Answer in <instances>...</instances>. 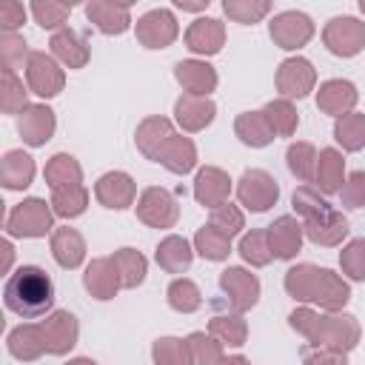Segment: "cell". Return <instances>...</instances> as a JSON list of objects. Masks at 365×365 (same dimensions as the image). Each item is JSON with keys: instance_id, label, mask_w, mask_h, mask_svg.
I'll return each mask as SVG.
<instances>
[{"instance_id": "6da1fadb", "label": "cell", "mask_w": 365, "mask_h": 365, "mask_svg": "<svg viewBox=\"0 0 365 365\" xmlns=\"http://www.w3.org/2000/svg\"><path fill=\"white\" fill-rule=\"evenodd\" d=\"M291 205L302 217V231L314 245H325V248L339 245L351 231L345 214L328 205L317 188H308V185L297 188L291 197Z\"/></svg>"}, {"instance_id": "7a4b0ae2", "label": "cell", "mask_w": 365, "mask_h": 365, "mask_svg": "<svg viewBox=\"0 0 365 365\" xmlns=\"http://www.w3.org/2000/svg\"><path fill=\"white\" fill-rule=\"evenodd\" d=\"M6 308L20 314L23 319L43 317L54 305V282L40 265H20L3 288Z\"/></svg>"}, {"instance_id": "3957f363", "label": "cell", "mask_w": 365, "mask_h": 365, "mask_svg": "<svg viewBox=\"0 0 365 365\" xmlns=\"http://www.w3.org/2000/svg\"><path fill=\"white\" fill-rule=\"evenodd\" d=\"M308 342L314 348L348 354L359 342V322L351 314H319L311 334H308Z\"/></svg>"}, {"instance_id": "277c9868", "label": "cell", "mask_w": 365, "mask_h": 365, "mask_svg": "<svg viewBox=\"0 0 365 365\" xmlns=\"http://www.w3.org/2000/svg\"><path fill=\"white\" fill-rule=\"evenodd\" d=\"M51 202L40 197H29L20 205H14L6 217V231L11 237H46L54 228V211Z\"/></svg>"}, {"instance_id": "5b68a950", "label": "cell", "mask_w": 365, "mask_h": 365, "mask_svg": "<svg viewBox=\"0 0 365 365\" xmlns=\"http://www.w3.org/2000/svg\"><path fill=\"white\" fill-rule=\"evenodd\" d=\"M322 43L336 57H354L365 48V23L356 17H331L322 29Z\"/></svg>"}, {"instance_id": "8992f818", "label": "cell", "mask_w": 365, "mask_h": 365, "mask_svg": "<svg viewBox=\"0 0 365 365\" xmlns=\"http://www.w3.org/2000/svg\"><path fill=\"white\" fill-rule=\"evenodd\" d=\"M237 197H240V202H242L248 211L262 214V211H268L271 205H277V200H279V185H277V180H274L268 171H262V168H248V171H242V177H240V182H237Z\"/></svg>"}, {"instance_id": "52a82bcc", "label": "cell", "mask_w": 365, "mask_h": 365, "mask_svg": "<svg viewBox=\"0 0 365 365\" xmlns=\"http://www.w3.org/2000/svg\"><path fill=\"white\" fill-rule=\"evenodd\" d=\"M137 217L151 228H174L180 217V205L168 188L148 185L137 200Z\"/></svg>"}, {"instance_id": "ba28073f", "label": "cell", "mask_w": 365, "mask_h": 365, "mask_svg": "<svg viewBox=\"0 0 365 365\" xmlns=\"http://www.w3.org/2000/svg\"><path fill=\"white\" fill-rule=\"evenodd\" d=\"M26 83L37 97H57L66 86V74L51 54L31 51L26 63Z\"/></svg>"}, {"instance_id": "9c48e42d", "label": "cell", "mask_w": 365, "mask_h": 365, "mask_svg": "<svg viewBox=\"0 0 365 365\" xmlns=\"http://www.w3.org/2000/svg\"><path fill=\"white\" fill-rule=\"evenodd\" d=\"M314 86H317V71H314L311 60L288 57V60L279 63V68H277V91L282 94V100H291V97L302 100V97H308L314 91Z\"/></svg>"}, {"instance_id": "30bf717a", "label": "cell", "mask_w": 365, "mask_h": 365, "mask_svg": "<svg viewBox=\"0 0 365 365\" xmlns=\"http://www.w3.org/2000/svg\"><path fill=\"white\" fill-rule=\"evenodd\" d=\"M220 288L234 314H242L259 302V279L245 268H225L220 274Z\"/></svg>"}, {"instance_id": "8fae6325", "label": "cell", "mask_w": 365, "mask_h": 365, "mask_svg": "<svg viewBox=\"0 0 365 365\" xmlns=\"http://www.w3.org/2000/svg\"><path fill=\"white\" fill-rule=\"evenodd\" d=\"M43 342H46V354H54V356H63L68 354L74 345H77V336H80V325H77V317L71 311H51L43 322Z\"/></svg>"}, {"instance_id": "7c38bea8", "label": "cell", "mask_w": 365, "mask_h": 365, "mask_svg": "<svg viewBox=\"0 0 365 365\" xmlns=\"http://www.w3.org/2000/svg\"><path fill=\"white\" fill-rule=\"evenodd\" d=\"M268 31H271V40H274L279 48L294 51V48L305 46V43L314 37V23H311V17L302 14V11H279V14L271 20Z\"/></svg>"}, {"instance_id": "4fadbf2b", "label": "cell", "mask_w": 365, "mask_h": 365, "mask_svg": "<svg viewBox=\"0 0 365 365\" xmlns=\"http://www.w3.org/2000/svg\"><path fill=\"white\" fill-rule=\"evenodd\" d=\"M180 26L168 9H151L137 20V40L145 48H165L177 40Z\"/></svg>"}, {"instance_id": "5bb4252c", "label": "cell", "mask_w": 365, "mask_h": 365, "mask_svg": "<svg viewBox=\"0 0 365 365\" xmlns=\"http://www.w3.org/2000/svg\"><path fill=\"white\" fill-rule=\"evenodd\" d=\"M265 234H268V245H271L274 259H294L302 248L305 231H302V222H297V217L282 214L265 228Z\"/></svg>"}, {"instance_id": "9a60e30c", "label": "cell", "mask_w": 365, "mask_h": 365, "mask_svg": "<svg viewBox=\"0 0 365 365\" xmlns=\"http://www.w3.org/2000/svg\"><path fill=\"white\" fill-rule=\"evenodd\" d=\"M94 197H97L100 205L114 208V211H123V208L134 205L137 185H134V180H131L125 171H108V174H103V177L97 180Z\"/></svg>"}, {"instance_id": "2e32d148", "label": "cell", "mask_w": 365, "mask_h": 365, "mask_svg": "<svg viewBox=\"0 0 365 365\" xmlns=\"http://www.w3.org/2000/svg\"><path fill=\"white\" fill-rule=\"evenodd\" d=\"M231 194V177L217 168V165H205L197 171L194 177V200L205 208H220L228 202Z\"/></svg>"}, {"instance_id": "e0dca14e", "label": "cell", "mask_w": 365, "mask_h": 365, "mask_svg": "<svg viewBox=\"0 0 365 365\" xmlns=\"http://www.w3.org/2000/svg\"><path fill=\"white\" fill-rule=\"evenodd\" d=\"M83 285L94 299H114L117 291L123 288L120 282V271L114 265V257H97L88 262L86 274H83Z\"/></svg>"}, {"instance_id": "ac0fdd59", "label": "cell", "mask_w": 365, "mask_h": 365, "mask_svg": "<svg viewBox=\"0 0 365 365\" xmlns=\"http://www.w3.org/2000/svg\"><path fill=\"white\" fill-rule=\"evenodd\" d=\"M356 100H359V94H356V86L351 80H325L317 91V108L322 114H331V117L351 114Z\"/></svg>"}, {"instance_id": "d6986e66", "label": "cell", "mask_w": 365, "mask_h": 365, "mask_svg": "<svg viewBox=\"0 0 365 365\" xmlns=\"http://www.w3.org/2000/svg\"><path fill=\"white\" fill-rule=\"evenodd\" d=\"M217 106L211 97H197V94H182L174 103V120L180 123L182 131H202L205 125L214 123Z\"/></svg>"}, {"instance_id": "ffe728a7", "label": "cell", "mask_w": 365, "mask_h": 365, "mask_svg": "<svg viewBox=\"0 0 365 365\" xmlns=\"http://www.w3.org/2000/svg\"><path fill=\"white\" fill-rule=\"evenodd\" d=\"M54 125H57V120H54V111L48 106H29L17 117V131H20L23 143L26 145H34V148L37 145H46L51 140Z\"/></svg>"}, {"instance_id": "44dd1931", "label": "cell", "mask_w": 365, "mask_h": 365, "mask_svg": "<svg viewBox=\"0 0 365 365\" xmlns=\"http://www.w3.org/2000/svg\"><path fill=\"white\" fill-rule=\"evenodd\" d=\"M185 46L194 54H217L225 46V26L217 17H200L185 31Z\"/></svg>"}, {"instance_id": "7402d4cb", "label": "cell", "mask_w": 365, "mask_h": 365, "mask_svg": "<svg viewBox=\"0 0 365 365\" xmlns=\"http://www.w3.org/2000/svg\"><path fill=\"white\" fill-rule=\"evenodd\" d=\"M174 77L185 88V94L208 97L217 88V71L205 60H180L174 66Z\"/></svg>"}, {"instance_id": "603a6c76", "label": "cell", "mask_w": 365, "mask_h": 365, "mask_svg": "<svg viewBox=\"0 0 365 365\" xmlns=\"http://www.w3.org/2000/svg\"><path fill=\"white\" fill-rule=\"evenodd\" d=\"M86 17L103 31V34H123L131 26V9L128 3H111V0H91L86 6Z\"/></svg>"}, {"instance_id": "cb8c5ba5", "label": "cell", "mask_w": 365, "mask_h": 365, "mask_svg": "<svg viewBox=\"0 0 365 365\" xmlns=\"http://www.w3.org/2000/svg\"><path fill=\"white\" fill-rule=\"evenodd\" d=\"M48 46H51V57L60 60V63L68 66V68H83V66L88 63V57H91L86 37H83L80 31H74V29H60V31H54L51 40H48Z\"/></svg>"}, {"instance_id": "d4e9b609", "label": "cell", "mask_w": 365, "mask_h": 365, "mask_svg": "<svg viewBox=\"0 0 365 365\" xmlns=\"http://www.w3.org/2000/svg\"><path fill=\"white\" fill-rule=\"evenodd\" d=\"M171 137H174V125H171V120H165V117H145V120L137 125L134 143H137V148H140L143 157H148V160L157 163L160 148H163Z\"/></svg>"}, {"instance_id": "484cf974", "label": "cell", "mask_w": 365, "mask_h": 365, "mask_svg": "<svg viewBox=\"0 0 365 365\" xmlns=\"http://www.w3.org/2000/svg\"><path fill=\"white\" fill-rule=\"evenodd\" d=\"M9 354L20 362H34L46 354V342H43V328L40 325H17L9 331Z\"/></svg>"}, {"instance_id": "4316f807", "label": "cell", "mask_w": 365, "mask_h": 365, "mask_svg": "<svg viewBox=\"0 0 365 365\" xmlns=\"http://www.w3.org/2000/svg\"><path fill=\"white\" fill-rule=\"evenodd\" d=\"M157 163L163 168H168L171 174H188L194 165H197V148L188 137L182 134H174L157 154Z\"/></svg>"}, {"instance_id": "83f0119b", "label": "cell", "mask_w": 365, "mask_h": 365, "mask_svg": "<svg viewBox=\"0 0 365 365\" xmlns=\"http://www.w3.org/2000/svg\"><path fill=\"white\" fill-rule=\"evenodd\" d=\"M0 180H3V185H6L9 191H23V188H29L31 180H34V160H31L26 151H20V148L6 151V157H3V163H0Z\"/></svg>"}, {"instance_id": "f1b7e54d", "label": "cell", "mask_w": 365, "mask_h": 365, "mask_svg": "<svg viewBox=\"0 0 365 365\" xmlns=\"http://www.w3.org/2000/svg\"><path fill=\"white\" fill-rule=\"evenodd\" d=\"M348 299H351V288H348V282H345L339 274L322 268V271H319L317 291H314V302H317L319 308H325L328 314H336V311L345 308Z\"/></svg>"}, {"instance_id": "f546056e", "label": "cell", "mask_w": 365, "mask_h": 365, "mask_svg": "<svg viewBox=\"0 0 365 365\" xmlns=\"http://www.w3.org/2000/svg\"><path fill=\"white\" fill-rule=\"evenodd\" d=\"M157 265L168 274H182L188 271L191 259H194V248L185 237H177V234H168L160 245H157Z\"/></svg>"}, {"instance_id": "4dcf8cb0", "label": "cell", "mask_w": 365, "mask_h": 365, "mask_svg": "<svg viewBox=\"0 0 365 365\" xmlns=\"http://www.w3.org/2000/svg\"><path fill=\"white\" fill-rule=\"evenodd\" d=\"M314 182L322 194H336L345 182V160L336 148H322L317 157V174Z\"/></svg>"}, {"instance_id": "1f68e13d", "label": "cell", "mask_w": 365, "mask_h": 365, "mask_svg": "<svg viewBox=\"0 0 365 365\" xmlns=\"http://www.w3.org/2000/svg\"><path fill=\"white\" fill-rule=\"evenodd\" d=\"M51 254L60 268H77L86 259V242L74 228H54L51 231Z\"/></svg>"}, {"instance_id": "d6a6232c", "label": "cell", "mask_w": 365, "mask_h": 365, "mask_svg": "<svg viewBox=\"0 0 365 365\" xmlns=\"http://www.w3.org/2000/svg\"><path fill=\"white\" fill-rule=\"evenodd\" d=\"M234 134H237L245 145H251V148H265V145L274 143V137H277L262 111H242V114L234 120Z\"/></svg>"}, {"instance_id": "836d02e7", "label": "cell", "mask_w": 365, "mask_h": 365, "mask_svg": "<svg viewBox=\"0 0 365 365\" xmlns=\"http://www.w3.org/2000/svg\"><path fill=\"white\" fill-rule=\"evenodd\" d=\"M46 182L51 191H60V188H68V185H83V168L80 163L71 157V154H54L48 163H46Z\"/></svg>"}, {"instance_id": "e575fe53", "label": "cell", "mask_w": 365, "mask_h": 365, "mask_svg": "<svg viewBox=\"0 0 365 365\" xmlns=\"http://www.w3.org/2000/svg\"><path fill=\"white\" fill-rule=\"evenodd\" d=\"M319 265H311V262H299L294 268L285 271V291L288 297L299 299V302H314V291H317V282H319Z\"/></svg>"}, {"instance_id": "d590c367", "label": "cell", "mask_w": 365, "mask_h": 365, "mask_svg": "<svg viewBox=\"0 0 365 365\" xmlns=\"http://www.w3.org/2000/svg\"><path fill=\"white\" fill-rule=\"evenodd\" d=\"M114 257V265L120 271V282L123 288H137L145 282V274H148V262L145 257L137 251V248H120L111 254Z\"/></svg>"}, {"instance_id": "8d00e7d4", "label": "cell", "mask_w": 365, "mask_h": 365, "mask_svg": "<svg viewBox=\"0 0 365 365\" xmlns=\"http://www.w3.org/2000/svg\"><path fill=\"white\" fill-rule=\"evenodd\" d=\"M208 334L214 339H220L222 345H237L240 348L248 339V325H245L242 314H217L208 322Z\"/></svg>"}, {"instance_id": "74e56055", "label": "cell", "mask_w": 365, "mask_h": 365, "mask_svg": "<svg viewBox=\"0 0 365 365\" xmlns=\"http://www.w3.org/2000/svg\"><path fill=\"white\" fill-rule=\"evenodd\" d=\"M334 137H336V143H339L345 151H359V148H365V114L351 111V114L336 117V123H334Z\"/></svg>"}, {"instance_id": "f35d334b", "label": "cell", "mask_w": 365, "mask_h": 365, "mask_svg": "<svg viewBox=\"0 0 365 365\" xmlns=\"http://www.w3.org/2000/svg\"><path fill=\"white\" fill-rule=\"evenodd\" d=\"M29 91L23 88V80L11 71V68H3L0 74V108L3 114H23L29 108Z\"/></svg>"}, {"instance_id": "ab89813d", "label": "cell", "mask_w": 365, "mask_h": 365, "mask_svg": "<svg viewBox=\"0 0 365 365\" xmlns=\"http://www.w3.org/2000/svg\"><path fill=\"white\" fill-rule=\"evenodd\" d=\"M88 205V191L86 185H68V188H60V191H51V211L57 217H66V220H74L86 211Z\"/></svg>"}, {"instance_id": "60d3db41", "label": "cell", "mask_w": 365, "mask_h": 365, "mask_svg": "<svg viewBox=\"0 0 365 365\" xmlns=\"http://www.w3.org/2000/svg\"><path fill=\"white\" fill-rule=\"evenodd\" d=\"M262 114H265V120H268V125L274 128L277 137H291L299 125V114L291 106V100H271L262 108Z\"/></svg>"}, {"instance_id": "b9f144b4", "label": "cell", "mask_w": 365, "mask_h": 365, "mask_svg": "<svg viewBox=\"0 0 365 365\" xmlns=\"http://www.w3.org/2000/svg\"><path fill=\"white\" fill-rule=\"evenodd\" d=\"M317 148L311 143H291L288 151H285V160H288V168L297 180L302 182H311L314 174H317Z\"/></svg>"}, {"instance_id": "7bdbcfd3", "label": "cell", "mask_w": 365, "mask_h": 365, "mask_svg": "<svg viewBox=\"0 0 365 365\" xmlns=\"http://www.w3.org/2000/svg\"><path fill=\"white\" fill-rule=\"evenodd\" d=\"M188 351H191V365H220L225 356H222V342L214 339L211 334L205 331H194L188 334Z\"/></svg>"}, {"instance_id": "ee69618b", "label": "cell", "mask_w": 365, "mask_h": 365, "mask_svg": "<svg viewBox=\"0 0 365 365\" xmlns=\"http://www.w3.org/2000/svg\"><path fill=\"white\" fill-rule=\"evenodd\" d=\"M165 297H168V305H171L174 311H180V314H191V311H197V308L202 305V294H200L197 282H191V279H185V277L171 279Z\"/></svg>"}, {"instance_id": "f6af8a7d", "label": "cell", "mask_w": 365, "mask_h": 365, "mask_svg": "<svg viewBox=\"0 0 365 365\" xmlns=\"http://www.w3.org/2000/svg\"><path fill=\"white\" fill-rule=\"evenodd\" d=\"M194 251L202 257V259H211V262H220L231 254V240H225L222 234H217L211 225H202L197 234H194Z\"/></svg>"}, {"instance_id": "bcb514c9", "label": "cell", "mask_w": 365, "mask_h": 365, "mask_svg": "<svg viewBox=\"0 0 365 365\" xmlns=\"http://www.w3.org/2000/svg\"><path fill=\"white\" fill-rule=\"evenodd\" d=\"M154 365H191L188 342L180 336H160L151 348Z\"/></svg>"}, {"instance_id": "7dc6e473", "label": "cell", "mask_w": 365, "mask_h": 365, "mask_svg": "<svg viewBox=\"0 0 365 365\" xmlns=\"http://www.w3.org/2000/svg\"><path fill=\"white\" fill-rule=\"evenodd\" d=\"M240 257H242L248 265H254V268H262V265H268V262L274 259L265 228H257V231H251V234H245V237L240 240Z\"/></svg>"}, {"instance_id": "c3c4849f", "label": "cell", "mask_w": 365, "mask_h": 365, "mask_svg": "<svg viewBox=\"0 0 365 365\" xmlns=\"http://www.w3.org/2000/svg\"><path fill=\"white\" fill-rule=\"evenodd\" d=\"M222 11L234 20V23H259L268 11H271V3L268 0H225L222 3Z\"/></svg>"}, {"instance_id": "681fc988", "label": "cell", "mask_w": 365, "mask_h": 365, "mask_svg": "<svg viewBox=\"0 0 365 365\" xmlns=\"http://www.w3.org/2000/svg\"><path fill=\"white\" fill-rule=\"evenodd\" d=\"M31 14H34V20H37L43 29H54V31H60V29H66L63 23H66L68 14H71V3L34 0V3H31Z\"/></svg>"}, {"instance_id": "f907efd6", "label": "cell", "mask_w": 365, "mask_h": 365, "mask_svg": "<svg viewBox=\"0 0 365 365\" xmlns=\"http://www.w3.org/2000/svg\"><path fill=\"white\" fill-rule=\"evenodd\" d=\"M29 48H26V40L23 34L17 31H3L0 34V60H3V68H26L29 63Z\"/></svg>"}, {"instance_id": "816d5d0a", "label": "cell", "mask_w": 365, "mask_h": 365, "mask_svg": "<svg viewBox=\"0 0 365 365\" xmlns=\"http://www.w3.org/2000/svg\"><path fill=\"white\" fill-rule=\"evenodd\" d=\"M208 225H211L217 234H222L225 240H231V237H237V234L242 231L245 220H242V211H240L237 205L225 202V205H220V208H211V220H208Z\"/></svg>"}, {"instance_id": "f5cc1de1", "label": "cell", "mask_w": 365, "mask_h": 365, "mask_svg": "<svg viewBox=\"0 0 365 365\" xmlns=\"http://www.w3.org/2000/svg\"><path fill=\"white\" fill-rule=\"evenodd\" d=\"M342 274H348L356 282H365V240H351L339 254Z\"/></svg>"}, {"instance_id": "db71d44e", "label": "cell", "mask_w": 365, "mask_h": 365, "mask_svg": "<svg viewBox=\"0 0 365 365\" xmlns=\"http://www.w3.org/2000/svg\"><path fill=\"white\" fill-rule=\"evenodd\" d=\"M345 208H365V171H354L339 188Z\"/></svg>"}, {"instance_id": "11a10c76", "label": "cell", "mask_w": 365, "mask_h": 365, "mask_svg": "<svg viewBox=\"0 0 365 365\" xmlns=\"http://www.w3.org/2000/svg\"><path fill=\"white\" fill-rule=\"evenodd\" d=\"M23 20H26V6H23V3H17V0L0 3V26H3V31L20 29Z\"/></svg>"}, {"instance_id": "9f6ffc18", "label": "cell", "mask_w": 365, "mask_h": 365, "mask_svg": "<svg viewBox=\"0 0 365 365\" xmlns=\"http://www.w3.org/2000/svg\"><path fill=\"white\" fill-rule=\"evenodd\" d=\"M302 365H348V354H342V351H328V348H317L314 354H305Z\"/></svg>"}, {"instance_id": "6f0895ef", "label": "cell", "mask_w": 365, "mask_h": 365, "mask_svg": "<svg viewBox=\"0 0 365 365\" xmlns=\"http://www.w3.org/2000/svg\"><path fill=\"white\" fill-rule=\"evenodd\" d=\"M0 251H3V262H0V268H3V271H9V265H11V257H14V248H11V242H9V240H3V242H0Z\"/></svg>"}, {"instance_id": "680465c9", "label": "cell", "mask_w": 365, "mask_h": 365, "mask_svg": "<svg viewBox=\"0 0 365 365\" xmlns=\"http://www.w3.org/2000/svg\"><path fill=\"white\" fill-rule=\"evenodd\" d=\"M208 6V0H200V3H191V0H177V9L182 11H202Z\"/></svg>"}, {"instance_id": "91938a15", "label": "cell", "mask_w": 365, "mask_h": 365, "mask_svg": "<svg viewBox=\"0 0 365 365\" xmlns=\"http://www.w3.org/2000/svg\"><path fill=\"white\" fill-rule=\"evenodd\" d=\"M220 365H251V362H248L245 356H240V354H237V356H225Z\"/></svg>"}, {"instance_id": "94428289", "label": "cell", "mask_w": 365, "mask_h": 365, "mask_svg": "<svg viewBox=\"0 0 365 365\" xmlns=\"http://www.w3.org/2000/svg\"><path fill=\"white\" fill-rule=\"evenodd\" d=\"M66 365H97V362L88 359V356H77V359H71V362H66Z\"/></svg>"}, {"instance_id": "6125c7cd", "label": "cell", "mask_w": 365, "mask_h": 365, "mask_svg": "<svg viewBox=\"0 0 365 365\" xmlns=\"http://www.w3.org/2000/svg\"><path fill=\"white\" fill-rule=\"evenodd\" d=\"M359 9H362V14H365V0H359Z\"/></svg>"}]
</instances>
